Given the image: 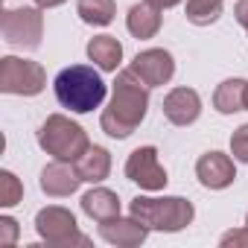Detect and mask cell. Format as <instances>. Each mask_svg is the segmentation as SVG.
Instances as JSON below:
<instances>
[{"mask_svg": "<svg viewBox=\"0 0 248 248\" xmlns=\"http://www.w3.org/2000/svg\"><path fill=\"white\" fill-rule=\"evenodd\" d=\"M149 91L152 88L132 67L117 70V79H114V88H111V102L99 114V129L114 140L132 138L135 129L146 120Z\"/></svg>", "mask_w": 248, "mask_h": 248, "instance_id": "6da1fadb", "label": "cell"}, {"mask_svg": "<svg viewBox=\"0 0 248 248\" xmlns=\"http://www.w3.org/2000/svg\"><path fill=\"white\" fill-rule=\"evenodd\" d=\"M53 91L59 105L67 108L70 114H91L105 102L108 85L91 64H70L59 70V76L53 79Z\"/></svg>", "mask_w": 248, "mask_h": 248, "instance_id": "7a4b0ae2", "label": "cell"}, {"mask_svg": "<svg viewBox=\"0 0 248 248\" xmlns=\"http://www.w3.org/2000/svg\"><path fill=\"white\" fill-rule=\"evenodd\" d=\"M129 213L138 216L149 231L178 233L196 219V207L184 196H135L129 202Z\"/></svg>", "mask_w": 248, "mask_h": 248, "instance_id": "3957f363", "label": "cell"}, {"mask_svg": "<svg viewBox=\"0 0 248 248\" xmlns=\"http://www.w3.org/2000/svg\"><path fill=\"white\" fill-rule=\"evenodd\" d=\"M38 146L53 161L76 164L91 149V138H88V132L79 126V123L70 120L67 114H50L41 123V129H38Z\"/></svg>", "mask_w": 248, "mask_h": 248, "instance_id": "277c9868", "label": "cell"}, {"mask_svg": "<svg viewBox=\"0 0 248 248\" xmlns=\"http://www.w3.org/2000/svg\"><path fill=\"white\" fill-rule=\"evenodd\" d=\"M44 9L38 6H18V9H3L0 15V35L12 50L32 53L41 47L44 38Z\"/></svg>", "mask_w": 248, "mask_h": 248, "instance_id": "5b68a950", "label": "cell"}, {"mask_svg": "<svg viewBox=\"0 0 248 248\" xmlns=\"http://www.w3.org/2000/svg\"><path fill=\"white\" fill-rule=\"evenodd\" d=\"M47 88V70L32 59H0V91L12 96H38Z\"/></svg>", "mask_w": 248, "mask_h": 248, "instance_id": "8992f818", "label": "cell"}, {"mask_svg": "<svg viewBox=\"0 0 248 248\" xmlns=\"http://www.w3.org/2000/svg\"><path fill=\"white\" fill-rule=\"evenodd\" d=\"M35 233L53 245V248H70V245H91V239L85 233H79V225H76V216L67 210V207H59V204H50V207H41L35 213Z\"/></svg>", "mask_w": 248, "mask_h": 248, "instance_id": "52a82bcc", "label": "cell"}, {"mask_svg": "<svg viewBox=\"0 0 248 248\" xmlns=\"http://www.w3.org/2000/svg\"><path fill=\"white\" fill-rule=\"evenodd\" d=\"M126 178L132 184H138L140 190H146V193H161L170 184V175L161 167V158H158L155 146H138L126 158Z\"/></svg>", "mask_w": 248, "mask_h": 248, "instance_id": "ba28073f", "label": "cell"}, {"mask_svg": "<svg viewBox=\"0 0 248 248\" xmlns=\"http://www.w3.org/2000/svg\"><path fill=\"white\" fill-rule=\"evenodd\" d=\"M129 67H132L149 88H164V85H170L172 76H175V59H172V53L164 50V47H149V50L138 53Z\"/></svg>", "mask_w": 248, "mask_h": 248, "instance_id": "9c48e42d", "label": "cell"}, {"mask_svg": "<svg viewBox=\"0 0 248 248\" xmlns=\"http://www.w3.org/2000/svg\"><path fill=\"white\" fill-rule=\"evenodd\" d=\"M196 178L204 190H228L236 181V164L225 152H204L196 161Z\"/></svg>", "mask_w": 248, "mask_h": 248, "instance_id": "30bf717a", "label": "cell"}, {"mask_svg": "<svg viewBox=\"0 0 248 248\" xmlns=\"http://www.w3.org/2000/svg\"><path fill=\"white\" fill-rule=\"evenodd\" d=\"M96 231H99V236L108 245H117V248H138L149 236V228L138 216H114V219H105V222H99Z\"/></svg>", "mask_w": 248, "mask_h": 248, "instance_id": "8fae6325", "label": "cell"}, {"mask_svg": "<svg viewBox=\"0 0 248 248\" xmlns=\"http://www.w3.org/2000/svg\"><path fill=\"white\" fill-rule=\"evenodd\" d=\"M38 184H41V193H47L50 199H67V196H73L79 190L82 175H79L76 164H70V161H53V164H47L41 170Z\"/></svg>", "mask_w": 248, "mask_h": 248, "instance_id": "7c38bea8", "label": "cell"}, {"mask_svg": "<svg viewBox=\"0 0 248 248\" xmlns=\"http://www.w3.org/2000/svg\"><path fill=\"white\" fill-rule=\"evenodd\" d=\"M164 117L172 126H193L202 117V96L193 88H172L164 96Z\"/></svg>", "mask_w": 248, "mask_h": 248, "instance_id": "4fadbf2b", "label": "cell"}, {"mask_svg": "<svg viewBox=\"0 0 248 248\" xmlns=\"http://www.w3.org/2000/svg\"><path fill=\"white\" fill-rule=\"evenodd\" d=\"M161 24H164V15H161V9L158 6H152V3H135L132 9H129V15H126V30L138 38V41H149V38H155L158 32H161Z\"/></svg>", "mask_w": 248, "mask_h": 248, "instance_id": "5bb4252c", "label": "cell"}, {"mask_svg": "<svg viewBox=\"0 0 248 248\" xmlns=\"http://www.w3.org/2000/svg\"><path fill=\"white\" fill-rule=\"evenodd\" d=\"M85 53L96 64V70H102V73H117L123 64V44L114 35H93L88 41Z\"/></svg>", "mask_w": 248, "mask_h": 248, "instance_id": "9a60e30c", "label": "cell"}, {"mask_svg": "<svg viewBox=\"0 0 248 248\" xmlns=\"http://www.w3.org/2000/svg\"><path fill=\"white\" fill-rule=\"evenodd\" d=\"M79 204H82V213L91 216L93 222H105V219L120 216V196L108 187H99V184L93 190H88Z\"/></svg>", "mask_w": 248, "mask_h": 248, "instance_id": "2e32d148", "label": "cell"}, {"mask_svg": "<svg viewBox=\"0 0 248 248\" xmlns=\"http://www.w3.org/2000/svg\"><path fill=\"white\" fill-rule=\"evenodd\" d=\"M76 170H79L82 181H88V184H102V181L111 175V152H108L105 146H93V143H91V149L76 161Z\"/></svg>", "mask_w": 248, "mask_h": 248, "instance_id": "e0dca14e", "label": "cell"}, {"mask_svg": "<svg viewBox=\"0 0 248 248\" xmlns=\"http://www.w3.org/2000/svg\"><path fill=\"white\" fill-rule=\"evenodd\" d=\"M245 88H248V79H225L216 85L213 91V108L219 114H236V111H245Z\"/></svg>", "mask_w": 248, "mask_h": 248, "instance_id": "ac0fdd59", "label": "cell"}, {"mask_svg": "<svg viewBox=\"0 0 248 248\" xmlns=\"http://www.w3.org/2000/svg\"><path fill=\"white\" fill-rule=\"evenodd\" d=\"M76 15L88 27H108L117 15L114 0H76Z\"/></svg>", "mask_w": 248, "mask_h": 248, "instance_id": "d6986e66", "label": "cell"}, {"mask_svg": "<svg viewBox=\"0 0 248 248\" xmlns=\"http://www.w3.org/2000/svg\"><path fill=\"white\" fill-rule=\"evenodd\" d=\"M225 0H187L184 3V18L193 27H210L222 18Z\"/></svg>", "mask_w": 248, "mask_h": 248, "instance_id": "ffe728a7", "label": "cell"}, {"mask_svg": "<svg viewBox=\"0 0 248 248\" xmlns=\"http://www.w3.org/2000/svg\"><path fill=\"white\" fill-rule=\"evenodd\" d=\"M24 202V184L12 170H0V207H15Z\"/></svg>", "mask_w": 248, "mask_h": 248, "instance_id": "44dd1931", "label": "cell"}, {"mask_svg": "<svg viewBox=\"0 0 248 248\" xmlns=\"http://www.w3.org/2000/svg\"><path fill=\"white\" fill-rule=\"evenodd\" d=\"M231 155H233V161L248 164V123H242L231 135Z\"/></svg>", "mask_w": 248, "mask_h": 248, "instance_id": "7402d4cb", "label": "cell"}, {"mask_svg": "<svg viewBox=\"0 0 248 248\" xmlns=\"http://www.w3.org/2000/svg\"><path fill=\"white\" fill-rule=\"evenodd\" d=\"M18 233H21L18 219L0 216V245H15V242H18Z\"/></svg>", "mask_w": 248, "mask_h": 248, "instance_id": "603a6c76", "label": "cell"}, {"mask_svg": "<svg viewBox=\"0 0 248 248\" xmlns=\"http://www.w3.org/2000/svg\"><path fill=\"white\" fill-rule=\"evenodd\" d=\"M219 245H222V248H228V245H248V225L233 228V231H225V233L219 236Z\"/></svg>", "mask_w": 248, "mask_h": 248, "instance_id": "cb8c5ba5", "label": "cell"}, {"mask_svg": "<svg viewBox=\"0 0 248 248\" xmlns=\"http://www.w3.org/2000/svg\"><path fill=\"white\" fill-rule=\"evenodd\" d=\"M233 18L248 30V0H239V3H236V9H233Z\"/></svg>", "mask_w": 248, "mask_h": 248, "instance_id": "d4e9b609", "label": "cell"}, {"mask_svg": "<svg viewBox=\"0 0 248 248\" xmlns=\"http://www.w3.org/2000/svg\"><path fill=\"white\" fill-rule=\"evenodd\" d=\"M146 3H152V6H158V9L164 12V9H172V6H178L181 0H146Z\"/></svg>", "mask_w": 248, "mask_h": 248, "instance_id": "484cf974", "label": "cell"}, {"mask_svg": "<svg viewBox=\"0 0 248 248\" xmlns=\"http://www.w3.org/2000/svg\"><path fill=\"white\" fill-rule=\"evenodd\" d=\"M32 3H35L38 9H56V6L64 3V0H32Z\"/></svg>", "mask_w": 248, "mask_h": 248, "instance_id": "4316f807", "label": "cell"}, {"mask_svg": "<svg viewBox=\"0 0 248 248\" xmlns=\"http://www.w3.org/2000/svg\"><path fill=\"white\" fill-rule=\"evenodd\" d=\"M245 111H248V88H245Z\"/></svg>", "mask_w": 248, "mask_h": 248, "instance_id": "83f0119b", "label": "cell"}, {"mask_svg": "<svg viewBox=\"0 0 248 248\" xmlns=\"http://www.w3.org/2000/svg\"><path fill=\"white\" fill-rule=\"evenodd\" d=\"M245 225H248V213H245Z\"/></svg>", "mask_w": 248, "mask_h": 248, "instance_id": "f1b7e54d", "label": "cell"}]
</instances>
